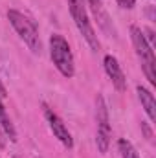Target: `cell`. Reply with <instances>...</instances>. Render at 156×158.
I'll use <instances>...</instances> for the list:
<instances>
[{"instance_id": "cell-14", "label": "cell", "mask_w": 156, "mask_h": 158, "mask_svg": "<svg viewBox=\"0 0 156 158\" xmlns=\"http://www.w3.org/2000/svg\"><path fill=\"white\" fill-rule=\"evenodd\" d=\"M4 145H6V142H4V132H2V129H0V149H4Z\"/></svg>"}, {"instance_id": "cell-3", "label": "cell", "mask_w": 156, "mask_h": 158, "mask_svg": "<svg viewBox=\"0 0 156 158\" xmlns=\"http://www.w3.org/2000/svg\"><path fill=\"white\" fill-rule=\"evenodd\" d=\"M7 19H9V22H11V26L15 28V31L18 33V37L28 44V48H30L33 53H40V52H42V44H40L39 31H37L35 24H33L28 17H24L22 13L15 11V9L7 11Z\"/></svg>"}, {"instance_id": "cell-15", "label": "cell", "mask_w": 156, "mask_h": 158, "mask_svg": "<svg viewBox=\"0 0 156 158\" xmlns=\"http://www.w3.org/2000/svg\"><path fill=\"white\" fill-rule=\"evenodd\" d=\"M2 98H6V88H4L2 83H0V99H2Z\"/></svg>"}, {"instance_id": "cell-13", "label": "cell", "mask_w": 156, "mask_h": 158, "mask_svg": "<svg viewBox=\"0 0 156 158\" xmlns=\"http://www.w3.org/2000/svg\"><path fill=\"white\" fill-rule=\"evenodd\" d=\"M142 127H143V131H145V134H147V138H149V140H153V134H151V131H149V127H147L145 123H142Z\"/></svg>"}, {"instance_id": "cell-9", "label": "cell", "mask_w": 156, "mask_h": 158, "mask_svg": "<svg viewBox=\"0 0 156 158\" xmlns=\"http://www.w3.org/2000/svg\"><path fill=\"white\" fill-rule=\"evenodd\" d=\"M136 92H138V98H140V101H142V107L145 109L149 119H151V121H156V99H154V96H153L145 86H138Z\"/></svg>"}, {"instance_id": "cell-2", "label": "cell", "mask_w": 156, "mask_h": 158, "mask_svg": "<svg viewBox=\"0 0 156 158\" xmlns=\"http://www.w3.org/2000/svg\"><path fill=\"white\" fill-rule=\"evenodd\" d=\"M130 39L132 44L136 48V53L142 61V68L145 72V76L149 79L151 85H156V59H154V52H153V46L145 40L143 35V30H140L138 26H132L130 28Z\"/></svg>"}, {"instance_id": "cell-4", "label": "cell", "mask_w": 156, "mask_h": 158, "mask_svg": "<svg viewBox=\"0 0 156 158\" xmlns=\"http://www.w3.org/2000/svg\"><path fill=\"white\" fill-rule=\"evenodd\" d=\"M68 7H70L72 19L76 20L77 30L84 37V40L88 42V46L94 52H99V40H97V35H96V31H94V28L88 20L86 9H84V0H68Z\"/></svg>"}, {"instance_id": "cell-12", "label": "cell", "mask_w": 156, "mask_h": 158, "mask_svg": "<svg viewBox=\"0 0 156 158\" xmlns=\"http://www.w3.org/2000/svg\"><path fill=\"white\" fill-rule=\"evenodd\" d=\"M117 6H121L123 9H132L134 7V4H136V0H116Z\"/></svg>"}, {"instance_id": "cell-11", "label": "cell", "mask_w": 156, "mask_h": 158, "mask_svg": "<svg viewBox=\"0 0 156 158\" xmlns=\"http://www.w3.org/2000/svg\"><path fill=\"white\" fill-rule=\"evenodd\" d=\"M117 147H119V153H121L123 158H140V155L136 153V149L132 147V143L129 140H125V138H121L117 142Z\"/></svg>"}, {"instance_id": "cell-8", "label": "cell", "mask_w": 156, "mask_h": 158, "mask_svg": "<svg viewBox=\"0 0 156 158\" xmlns=\"http://www.w3.org/2000/svg\"><path fill=\"white\" fill-rule=\"evenodd\" d=\"M103 64H105V70H107L109 77L112 79V85L116 86V90L123 92V90L127 88V81H125V76H123V72H121V66H119L117 59L112 57V55H105Z\"/></svg>"}, {"instance_id": "cell-7", "label": "cell", "mask_w": 156, "mask_h": 158, "mask_svg": "<svg viewBox=\"0 0 156 158\" xmlns=\"http://www.w3.org/2000/svg\"><path fill=\"white\" fill-rule=\"evenodd\" d=\"M88 6H90V9H92V13H94V19L97 20V26L107 33V35H110V37H116V28L112 26V20L109 19V15H107V11H105V7H103V2L101 0H88Z\"/></svg>"}, {"instance_id": "cell-10", "label": "cell", "mask_w": 156, "mask_h": 158, "mask_svg": "<svg viewBox=\"0 0 156 158\" xmlns=\"http://www.w3.org/2000/svg\"><path fill=\"white\" fill-rule=\"evenodd\" d=\"M0 129L9 136V140H11V142H17V131H15V127H13L11 119H9V116H7V112H6V109H4V105H2V101H0Z\"/></svg>"}, {"instance_id": "cell-6", "label": "cell", "mask_w": 156, "mask_h": 158, "mask_svg": "<svg viewBox=\"0 0 156 158\" xmlns=\"http://www.w3.org/2000/svg\"><path fill=\"white\" fill-rule=\"evenodd\" d=\"M46 118H48V123H50V129L53 131V134H55V138L64 145V147H68V149H72L74 147V140H72V134L68 132V129H66V125L63 123V119L59 118L57 114H53L50 109H46Z\"/></svg>"}, {"instance_id": "cell-1", "label": "cell", "mask_w": 156, "mask_h": 158, "mask_svg": "<svg viewBox=\"0 0 156 158\" xmlns=\"http://www.w3.org/2000/svg\"><path fill=\"white\" fill-rule=\"evenodd\" d=\"M50 55L55 64V68L64 76V77H74L76 74V64H74V55L70 50V44L63 35H51L50 37Z\"/></svg>"}, {"instance_id": "cell-5", "label": "cell", "mask_w": 156, "mask_h": 158, "mask_svg": "<svg viewBox=\"0 0 156 158\" xmlns=\"http://www.w3.org/2000/svg\"><path fill=\"white\" fill-rule=\"evenodd\" d=\"M96 107H97V134H96V143L101 155H105L109 151V143H110V123H109V109L105 103L103 96H97L96 99Z\"/></svg>"}]
</instances>
